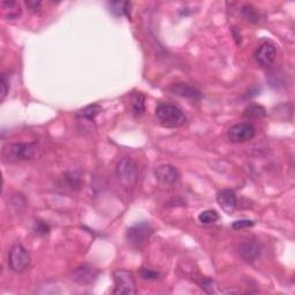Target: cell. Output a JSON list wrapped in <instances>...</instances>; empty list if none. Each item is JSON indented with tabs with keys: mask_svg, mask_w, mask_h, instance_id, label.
Segmentation results:
<instances>
[{
	"mask_svg": "<svg viewBox=\"0 0 295 295\" xmlns=\"http://www.w3.org/2000/svg\"><path fill=\"white\" fill-rule=\"evenodd\" d=\"M159 272L155 271V270L143 268L140 270V277L144 280H157L159 278Z\"/></svg>",
	"mask_w": 295,
	"mask_h": 295,
	"instance_id": "obj_23",
	"label": "cell"
},
{
	"mask_svg": "<svg viewBox=\"0 0 295 295\" xmlns=\"http://www.w3.org/2000/svg\"><path fill=\"white\" fill-rule=\"evenodd\" d=\"M219 219V213L216 210H204L199 215V221L203 225L215 224Z\"/></svg>",
	"mask_w": 295,
	"mask_h": 295,
	"instance_id": "obj_19",
	"label": "cell"
},
{
	"mask_svg": "<svg viewBox=\"0 0 295 295\" xmlns=\"http://www.w3.org/2000/svg\"><path fill=\"white\" fill-rule=\"evenodd\" d=\"M217 202L221 210L227 215H233L234 211H235L238 200L235 193L232 189H223V191L218 193Z\"/></svg>",
	"mask_w": 295,
	"mask_h": 295,
	"instance_id": "obj_12",
	"label": "cell"
},
{
	"mask_svg": "<svg viewBox=\"0 0 295 295\" xmlns=\"http://www.w3.org/2000/svg\"><path fill=\"white\" fill-rule=\"evenodd\" d=\"M63 184L64 186H66L67 188H70L71 191H78L80 188V184H81V176L79 173L76 172H67L65 173L63 176Z\"/></svg>",
	"mask_w": 295,
	"mask_h": 295,
	"instance_id": "obj_18",
	"label": "cell"
},
{
	"mask_svg": "<svg viewBox=\"0 0 295 295\" xmlns=\"http://www.w3.org/2000/svg\"><path fill=\"white\" fill-rule=\"evenodd\" d=\"M31 232L37 237H44L50 232V227H48V225L44 223V221L36 220L31 226Z\"/></svg>",
	"mask_w": 295,
	"mask_h": 295,
	"instance_id": "obj_22",
	"label": "cell"
},
{
	"mask_svg": "<svg viewBox=\"0 0 295 295\" xmlns=\"http://www.w3.org/2000/svg\"><path fill=\"white\" fill-rule=\"evenodd\" d=\"M156 116L158 123L165 128H178L184 126L186 120L185 113L175 105L160 103L156 108Z\"/></svg>",
	"mask_w": 295,
	"mask_h": 295,
	"instance_id": "obj_1",
	"label": "cell"
},
{
	"mask_svg": "<svg viewBox=\"0 0 295 295\" xmlns=\"http://www.w3.org/2000/svg\"><path fill=\"white\" fill-rule=\"evenodd\" d=\"M242 14H244V16L248 20V21L253 23L258 22V18H260V15H258V12L254 6L245 5L244 7H242Z\"/></svg>",
	"mask_w": 295,
	"mask_h": 295,
	"instance_id": "obj_21",
	"label": "cell"
},
{
	"mask_svg": "<svg viewBox=\"0 0 295 295\" xmlns=\"http://www.w3.org/2000/svg\"><path fill=\"white\" fill-rule=\"evenodd\" d=\"M201 287H202V289L204 290L205 293H208V294H215V293H217L216 281L212 280V279H204L203 282H202Z\"/></svg>",
	"mask_w": 295,
	"mask_h": 295,
	"instance_id": "obj_25",
	"label": "cell"
},
{
	"mask_svg": "<svg viewBox=\"0 0 295 295\" xmlns=\"http://www.w3.org/2000/svg\"><path fill=\"white\" fill-rule=\"evenodd\" d=\"M2 7L4 10V14L8 20H16L21 16V6L16 2H3Z\"/></svg>",
	"mask_w": 295,
	"mask_h": 295,
	"instance_id": "obj_16",
	"label": "cell"
},
{
	"mask_svg": "<svg viewBox=\"0 0 295 295\" xmlns=\"http://www.w3.org/2000/svg\"><path fill=\"white\" fill-rule=\"evenodd\" d=\"M261 247L256 241L246 240L242 241L238 247V253L240 257L247 263H253L261 256Z\"/></svg>",
	"mask_w": 295,
	"mask_h": 295,
	"instance_id": "obj_11",
	"label": "cell"
},
{
	"mask_svg": "<svg viewBox=\"0 0 295 295\" xmlns=\"http://www.w3.org/2000/svg\"><path fill=\"white\" fill-rule=\"evenodd\" d=\"M153 228L147 221H140L131 226L126 232V239L128 244L136 249L142 248L150 239Z\"/></svg>",
	"mask_w": 295,
	"mask_h": 295,
	"instance_id": "obj_5",
	"label": "cell"
},
{
	"mask_svg": "<svg viewBox=\"0 0 295 295\" xmlns=\"http://www.w3.org/2000/svg\"><path fill=\"white\" fill-rule=\"evenodd\" d=\"M113 280H114L113 294L133 295L137 293L134 274L128 270H115L113 272Z\"/></svg>",
	"mask_w": 295,
	"mask_h": 295,
	"instance_id": "obj_6",
	"label": "cell"
},
{
	"mask_svg": "<svg viewBox=\"0 0 295 295\" xmlns=\"http://www.w3.org/2000/svg\"><path fill=\"white\" fill-rule=\"evenodd\" d=\"M26 6L32 12H38L40 6H42V2H39V0H28L26 2Z\"/></svg>",
	"mask_w": 295,
	"mask_h": 295,
	"instance_id": "obj_27",
	"label": "cell"
},
{
	"mask_svg": "<svg viewBox=\"0 0 295 295\" xmlns=\"http://www.w3.org/2000/svg\"><path fill=\"white\" fill-rule=\"evenodd\" d=\"M171 91L173 94L179 95L184 98L192 99V100H201L202 99V94L200 90H197L196 88L189 86L187 83H176L173 84L171 87Z\"/></svg>",
	"mask_w": 295,
	"mask_h": 295,
	"instance_id": "obj_13",
	"label": "cell"
},
{
	"mask_svg": "<svg viewBox=\"0 0 295 295\" xmlns=\"http://www.w3.org/2000/svg\"><path fill=\"white\" fill-rule=\"evenodd\" d=\"M7 263L12 271L15 273H21L30 266V254L21 244H16L8 253Z\"/></svg>",
	"mask_w": 295,
	"mask_h": 295,
	"instance_id": "obj_4",
	"label": "cell"
},
{
	"mask_svg": "<svg viewBox=\"0 0 295 295\" xmlns=\"http://www.w3.org/2000/svg\"><path fill=\"white\" fill-rule=\"evenodd\" d=\"M108 11L114 16H129L132 4L128 2H110L107 3Z\"/></svg>",
	"mask_w": 295,
	"mask_h": 295,
	"instance_id": "obj_15",
	"label": "cell"
},
{
	"mask_svg": "<svg viewBox=\"0 0 295 295\" xmlns=\"http://www.w3.org/2000/svg\"><path fill=\"white\" fill-rule=\"evenodd\" d=\"M277 56V48L271 43H264L255 52V60L262 67L272 66Z\"/></svg>",
	"mask_w": 295,
	"mask_h": 295,
	"instance_id": "obj_10",
	"label": "cell"
},
{
	"mask_svg": "<svg viewBox=\"0 0 295 295\" xmlns=\"http://www.w3.org/2000/svg\"><path fill=\"white\" fill-rule=\"evenodd\" d=\"M155 178L163 185H175L180 179V172L173 165L165 164L155 169Z\"/></svg>",
	"mask_w": 295,
	"mask_h": 295,
	"instance_id": "obj_9",
	"label": "cell"
},
{
	"mask_svg": "<svg viewBox=\"0 0 295 295\" xmlns=\"http://www.w3.org/2000/svg\"><path fill=\"white\" fill-rule=\"evenodd\" d=\"M132 113L135 116H141L145 112V97L140 91H134L131 96Z\"/></svg>",
	"mask_w": 295,
	"mask_h": 295,
	"instance_id": "obj_14",
	"label": "cell"
},
{
	"mask_svg": "<svg viewBox=\"0 0 295 295\" xmlns=\"http://www.w3.org/2000/svg\"><path fill=\"white\" fill-rule=\"evenodd\" d=\"M99 276V271L90 264H81L73 270L71 278L76 284L88 286L94 284Z\"/></svg>",
	"mask_w": 295,
	"mask_h": 295,
	"instance_id": "obj_8",
	"label": "cell"
},
{
	"mask_svg": "<svg viewBox=\"0 0 295 295\" xmlns=\"http://www.w3.org/2000/svg\"><path fill=\"white\" fill-rule=\"evenodd\" d=\"M115 173L120 185L127 191L134 188L139 181V166L129 157H124L118 161Z\"/></svg>",
	"mask_w": 295,
	"mask_h": 295,
	"instance_id": "obj_2",
	"label": "cell"
},
{
	"mask_svg": "<svg viewBox=\"0 0 295 295\" xmlns=\"http://www.w3.org/2000/svg\"><path fill=\"white\" fill-rule=\"evenodd\" d=\"M2 90H0V99L4 100L8 95V91H10V78L6 73H3L2 74Z\"/></svg>",
	"mask_w": 295,
	"mask_h": 295,
	"instance_id": "obj_24",
	"label": "cell"
},
{
	"mask_svg": "<svg viewBox=\"0 0 295 295\" xmlns=\"http://www.w3.org/2000/svg\"><path fill=\"white\" fill-rule=\"evenodd\" d=\"M256 135V128L249 123H239L234 125L227 132L228 140L233 143H245L253 140Z\"/></svg>",
	"mask_w": 295,
	"mask_h": 295,
	"instance_id": "obj_7",
	"label": "cell"
},
{
	"mask_svg": "<svg viewBox=\"0 0 295 295\" xmlns=\"http://www.w3.org/2000/svg\"><path fill=\"white\" fill-rule=\"evenodd\" d=\"M100 112H102V107H100L98 104H90L88 105V106L83 107L82 110H80V112L78 113V116L80 119L94 121V119Z\"/></svg>",
	"mask_w": 295,
	"mask_h": 295,
	"instance_id": "obj_17",
	"label": "cell"
},
{
	"mask_svg": "<svg viewBox=\"0 0 295 295\" xmlns=\"http://www.w3.org/2000/svg\"><path fill=\"white\" fill-rule=\"evenodd\" d=\"M36 152H37V145L35 143L15 142L4 148L3 156L4 160L8 163H16V161L34 159Z\"/></svg>",
	"mask_w": 295,
	"mask_h": 295,
	"instance_id": "obj_3",
	"label": "cell"
},
{
	"mask_svg": "<svg viewBox=\"0 0 295 295\" xmlns=\"http://www.w3.org/2000/svg\"><path fill=\"white\" fill-rule=\"evenodd\" d=\"M255 225V221L250 220V219H241V220H237L234 221L232 224V227L234 229H242V228H247V227H252V226Z\"/></svg>",
	"mask_w": 295,
	"mask_h": 295,
	"instance_id": "obj_26",
	"label": "cell"
},
{
	"mask_svg": "<svg viewBox=\"0 0 295 295\" xmlns=\"http://www.w3.org/2000/svg\"><path fill=\"white\" fill-rule=\"evenodd\" d=\"M266 112H265V108L263 106H261V105H250L245 110L244 115L246 118L248 119H256V118H263L265 116Z\"/></svg>",
	"mask_w": 295,
	"mask_h": 295,
	"instance_id": "obj_20",
	"label": "cell"
}]
</instances>
